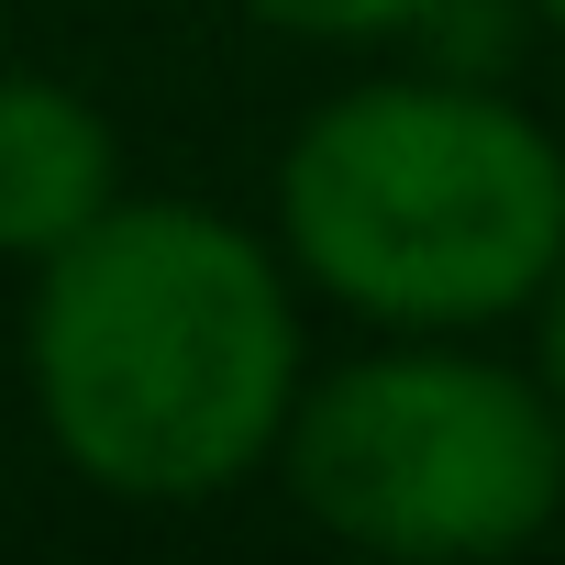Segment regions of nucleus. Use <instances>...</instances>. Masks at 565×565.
Returning <instances> with one entry per match:
<instances>
[{
    "mask_svg": "<svg viewBox=\"0 0 565 565\" xmlns=\"http://www.w3.org/2000/svg\"><path fill=\"white\" fill-rule=\"evenodd\" d=\"M311 355L277 233L222 200L122 189L34 266L23 388L67 477L122 510H211L277 466Z\"/></svg>",
    "mask_w": 565,
    "mask_h": 565,
    "instance_id": "obj_1",
    "label": "nucleus"
},
{
    "mask_svg": "<svg viewBox=\"0 0 565 565\" xmlns=\"http://www.w3.org/2000/svg\"><path fill=\"white\" fill-rule=\"evenodd\" d=\"M266 233L366 333H499L565 255V145L477 78H355L289 134Z\"/></svg>",
    "mask_w": 565,
    "mask_h": 565,
    "instance_id": "obj_2",
    "label": "nucleus"
},
{
    "mask_svg": "<svg viewBox=\"0 0 565 565\" xmlns=\"http://www.w3.org/2000/svg\"><path fill=\"white\" fill-rule=\"evenodd\" d=\"M266 477L355 554L488 565L565 521V411L543 366H510L477 333H377L300 377Z\"/></svg>",
    "mask_w": 565,
    "mask_h": 565,
    "instance_id": "obj_3",
    "label": "nucleus"
},
{
    "mask_svg": "<svg viewBox=\"0 0 565 565\" xmlns=\"http://www.w3.org/2000/svg\"><path fill=\"white\" fill-rule=\"evenodd\" d=\"M122 200V134L89 89L45 67H0V266H45Z\"/></svg>",
    "mask_w": 565,
    "mask_h": 565,
    "instance_id": "obj_4",
    "label": "nucleus"
},
{
    "mask_svg": "<svg viewBox=\"0 0 565 565\" xmlns=\"http://www.w3.org/2000/svg\"><path fill=\"white\" fill-rule=\"evenodd\" d=\"M244 23L266 34H289V45H388L411 23H433L444 0H233Z\"/></svg>",
    "mask_w": 565,
    "mask_h": 565,
    "instance_id": "obj_5",
    "label": "nucleus"
},
{
    "mask_svg": "<svg viewBox=\"0 0 565 565\" xmlns=\"http://www.w3.org/2000/svg\"><path fill=\"white\" fill-rule=\"evenodd\" d=\"M532 366H543V388H554V411H565V255H554L543 300H532Z\"/></svg>",
    "mask_w": 565,
    "mask_h": 565,
    "instance_id": "obj_6",
    "label": "nucleus"
},
{
    "mask_svg": "<svg viewBox=\"0 0 565 565\" xmlns=\"http://www.w3.org/2000/svg\"><path fill=\"white\" fill-rule=\"evenodd\" d=\"M532 12H543V23H554V34H565V0H532Z\"/></svg>",
    "mask_w": 565,
    "mask_h": 565,
    "instance_id": "obj_7",
    "label": "nucleus"
}]
</instances>
